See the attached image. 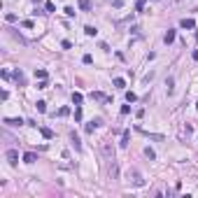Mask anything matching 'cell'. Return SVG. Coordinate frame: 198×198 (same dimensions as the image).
I'll return each instance as SVG.
<instances>
[{"label":"cell","instance_id":"25","mask_svg":"<svg viewBox=\"0 0 198 198\" xmlns=\"http://www.w3.org/2000/svg\"><path fill=\"white\" fill-rule=\"evenodd\" d=\"M75 119H77V121H82V107H79V105H77V110H75Z\"/></svg>","mask_w":198,"mask_h":198},{"label":"cell","instance_id":"29","mask_svg":"<svg viewBox=\"0 0 198 198\" xmlns=\"http://www.w3.org/2000/svg\"><path fill=\"white\" fill-rule=\"evenodd\" d=\"M82 61H84V63H86V65H89V63H91L93 58H91V54H84V58H82Z\"/></svg>","mask_w":198,"mask_h":198},{"label":"cell","instance_id":"27","mask_svg":"<svg viewBox=\"0 0 198 198\" xmlns=\"http://www.w3.org/2000/svg\"><path fill=\"white\" fill-rule=\"evenodd\" d=\"M58 114H61V117H68V114H70V110H68V107H61V110H58Z\"/></svg>","mask_w":198,"mask_h":198},{"label":"cell","instance_id":"15","mask_svg":"<svg viewBox=\"0 0 198 198\" xmlns=\"http://www.w3.org/2000/svg\"><path fill=\"white\" fill-rule=\"evenodd\" d=\"M35 79H47V70H42V68H35Z\"/></svg>","mask_w":198,"mask_h":198},{"label":"cell","instance_id":"8","mask_svg":"<svg viewBox=\"0 0 198 198\" xmlns=\"http://www.w3.org/2000/svg\"><path fill=\"white\" fill-rule=\"evenodd\" d=\"M70 142H72V147H75L77 152H82V142H79V138H77V133H70Z\"/></svg>","mask_w":198,"mask_h":198},{"label":"cell","instance_id":"18","mask_svg":"<svg viewBox=\"0 0 198 198\" xmlns=\"http://www.w3.org/2000/svg\"><path fill=\"white\" fill-rule=\"evenodd\" d=\"M84 33H86L89 37H93V35H96L98 31H96V28H93V26H86V28H84Z\"/></svg>","mask_w":198,"mask_h":198},{"label":"cell","instance_id":"24","mask_svg":"<svg viewBox=\"0 0 198 198\" xmlns=\"http://www.w3.org/2000/svg\"><path fill=\"white\" fill-rule=\"evenodd\" d=\"M61 47H63V49H72V42H70V40H63Z\"/></svg>","mask_w":198,"mask_h":198},{"label":"cell","instance_id":"13","mask_svg":"<svg viewBox=\"0 0 198 198\" xmlns=\"http://www.w3.org/2000/svg\"><path fill=\"white\" fill-rule=\"evenodd\" d=\"M79 9L82 12H91V2L89 0H79Z\"/></svg>","mask_w":198,"mask_h":198},{"label":"cell","instance_id":"30","mask_svg":"<svg viewBox=\"0 0 198 198\" xmlns=\"http://www.w3.org/2000/svg\"><path fill=\"white\" fill-rule=\"evenodd\" d=\"M63 12H65L68 17H75V9H72V7H65V9H63Z\"/></svg>","mask_w":198,"mask_h":198},{"label":"cell","instance_id":"12","mask_svg":"<svg viewBox=\"0 0 198 198\" xmlns=\"http://www.w3.org/2000/svg\"><path fill=\"white\" fill-rule=\"evenodd\" d=\"M37 161V156L33 154V152H28V154H23V163H35Z\"/></svg>","mask_w":198,"mask_h":198},{"label":"cell","instance_id":"19","mask_svg":"<svg viewBox=\"0 0 198 198\" xmlns=\"http://www.w3.org/2000/svg\"><path fill=\"white\" fill-rule=\"evenodd\" d=\"M126 100H128V103H135V100H138V96H135L133 91H126Z\"/></svg>","mask_w":198,"mask_h":198},{"label":"cell","instance_id":"28","mask_svg":"<svg viewBox=\"0 0 198 198\" xmlns=\"http://www.w3.org/2000/svg\"><path fill=\"white\" fill-rule=\"evenodd\" d=\"M135 7H138V12H142V9H145V0H138Z\"/></svg>","mask_w":198,"mask_h":198},{"label":"cell","instance_id":"7","mask_svg":"<svg viewBox=\"0 0 198 198\" xmlns=\"http://www.w3.org/2000/svg\"><path fill=\"white\" fill-rule=\"evenodd\" d=\"M2 123H7V126H21V123H23V119H12V117H5V119H2Z\"/></svg>","mask_w":198,"mask_h":198},{"label":"cell","instance_id":"32","mask_svg":"<svg viewBox=\"0 0 198 198\" xmlns=\"http://www.w3.org/2000/svg\"><path fill=\"white\" fill-rule=\"evenodd\" d=\"M196 110H198V103H196Z\"/></svg>","mask_w":198,"mask_h":198},{"label":"cell","instance_id":"22","mask_svg":"<svg viewBox=\"0 0 198 198\" xmlns=\"http://www.w3.org/2000/svg\"><path fill=\"white\" fill-rule=\"evenodd\" d=\"M145 156H147V158H156V154H154V149H149V147H147V149H145Z\"/></svg>","mask_w":198,"mask_h":198},{"label":"cell","instance_id":"9","mask_svg":"<svg viewBox=\"0 0 198 198\" xmlns=\"http://www.w3.org/2000/svg\"><path fill=\"white\" fill-rule=\"evenodd\" d=\"M128 142H131V131H123L121 133V142H119V145H121V147H128Z\"/></svg>","mask_w":198,"mask_h":198},{"label":"cell","instance_id":"26","mask_svg":"<svg viewBox=\"0 0 198 198\" xmlns=\"http://www.w3.org/2000/svg\"><path fill=\"white\" fill-rule=\"evenodd\" d=\"M5 19H7V21H9V23H14V21H17V14H12V12H9V14H7V17H5Z\"/></svg>","mask_w":198,"mask_h":198},{"label":"cell","instance_id":"2","mask_svg":"<svg viewBox=\"0 0 198 198\" xmlns=\"http://www.w3.org/2000/svg\"><path fill=\"white\" fill-rule=\"evenodd\" d=\"M100 149H103V156H105L107 161H114V147H112L110 142H103Z\"/></svg>","mask_w":198,"mask_h":198},{"label":"cell","instance_id":"10","mask_svg":"<svg viewBox=\"0 0 198 198\" xmlns=\"http://www.w3.org/2000/svg\"><path fill=\"white\" fill-rule=\"evenodd\" d=\"M117 175H119V166H117V161H112V166H110V177H112V180H117Z\"/></svg>","mask_w":198,"mask_h":198},{"label":"cell","instance_id":"31","mask_svg":"<svg viewBox=\"0 0 198 198\" xmlns=\"http://www.w3.org/2000/svg\"><path fill=\"white\" fill-rule=\"evenodd\" d=\"M112 5H114V7L119 9V7H123V0H114V2H112Z\"/></svg>","mask_w":198,"mask_h":198},{"label":"cell","instance_id":"23","mask_svg":"<svg viewBox=\"0 0 198 198\" xmlns=\"http://www.w3.org/2000/svg\"><path fill=\"white\" fill-rule=\"evenodd\" d=\"M44 9H47V12H54V9H56V5H54V2H51V0H49V2H47V5H44Z\"/></svg>","mask_w":198,"mask_h":198},{"label":"cell","instance_id":"5","mask_svg":"<svg viewBox=\"0 0 198 198\" xmlns=\"http://www.w3.org/2000/svg\"><path fill=\"white\" fill-rule=\"evenodd\" d=\"M91 100H98V103H110V98H107L105 93H100V91H93V93H91Z\"/></svg>","mask_w":198,"mask_h":198},{"label":"cell","instance_id":"4","mask_svg":"<svg viewBox=\"0 0 198 198\" xmlns=\"http://www.w3.org/2000/svg\"><path fill=\"white\" fill-rule=\"evenodd\" d=\"M12 79H14V82L19 84V86H23V84H26V77H23V72L19 70V68H17V70L12 72Z\"/></svg>","mask_w":198,"mask_h":198},{"label":"cell","instance_id":"14","mask_svg":"<svg viewBox=\"0 0 198 198\" xmlns=\"http://www.w3.org/2000/svg\"><path fill=\"white\" fill-rule=\"evenodd\" d=\"M40 133H42V138H47V140H51V138H54L51 128H40Z\"/></svg>","mask_w":198,"mask_h":198},{"label":"cell","instance_id":"21","mask_svg":"<svg viewBox=\"0 0 198 198\" xmlns=\"http://www.w3.org/2000/svg\"><path fill=\"white\" fill-rule=\"evenodd\" d=\"M172 84H175V82H172V77H168V79H166V86H168V93H172Z\"/></svg>","mask_w":198,"mask_h":198},{"label":"cell","instance_id":"17","mask_svg":"<svg viewBox=\"0 0 198 198\" xmlns=\"http://www.w3.org/2000/svg\"><path fill=\"white\" fill-rule=\"evenodd\" d=\"M114 86H117V89H126V79L117 77V79H114Z\"/></svg>","mask_w":198,"mask_h":198},{"label":"cell","instance_id":"3","mask_svg":"<svg viewBox=\"0 0 198 198\" xmlns=\"http://www.w3.org/2000/svg\"><path fill=\"white\" fill-rule=\"evenodd\" d=\"M5 158H7L9 166H17V163H19V152L17 149H7V152H5Z\"/></svg>","mask_w":198,"mask_h":198},{"label":"cell","instance_id":"16","mask_svg":"<svg viewBox=\"0 0 198 198\" xmlns=\"http://www.w3.org/2000/svg\"><path fill=\"white\" fill-rule=\"evenodd\" d=\"M82 100H84V96H82V93H72V103H75V105H82Z\"/></svg>","mask_w":198,"mask_h":198},{"label":"cell","instance_id":"11","mask_svg":"<svg viewBox=\"0 0 198 198\" xmlns=\"http://www.w3.org/2000/svg\"><path fill=\"white\" fill-rule=\"evenodd\" d=\"M163 42L166 44H170V42H175V31H168L166 35H163Z\"/></svg>","mask_w":198,"mask_h":198},{"label":"cell","instance_id":"1","mask_svg":"<svg viewBox=\"0 0 198 198\" xmlns=\"http://www.w3.org/2000/svg\"><path fill=\"white\" fill-rule=\"evenodd\" d=\"M128 182H131L133 186H142V184H145V180H142L140 170H128Z\"/></svg>","mask_w":198,"mask_h":198},{"label":"cell","instance_id":"20","mask_svg":"<svg viewBox=\"0 0 198 198\" xmlns=\"http://www.w3.org/2000/svg\"><path fill=\"white\" fill-rule=\"evenodd\" d=\"M37 112H47V103L44 100H37Z\"/></svg>","mask_w":198,"mask_h":198},{"label":"cell","instance_id":"6","mask_svg":"<svg viewBox=\"0 0 198 198\" xmlns=\"http://www.w3.org/2000/svg\"><path fill=\"white\" fill-rule=\"evenodd\" d=\"M180 26L184 28V31H191V28L196 26V21H194V19H182V21H180Z\"/></svg>","mask_w":198,"mask_h":198}]
</instances>
